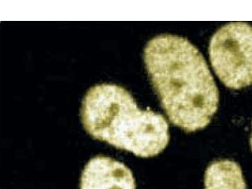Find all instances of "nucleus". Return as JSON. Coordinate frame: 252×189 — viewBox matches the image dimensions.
<instances>
[{
    "mask_svg": "<svg viewBox=\"0 0 252 189\" xmlns=\"http://www.w3.org/2000/svg\"><path fill=\"white\" fill-rule=\"evenodd\" d=\"M144 59L170 122L189 132L206 127L217 111L219 92L196 47L186 38L160 35L148 42Z\"/></svg>",
    "mask_w": 252,
    "mask_h": 189,
    "instance_id": "nucleus-1",
    "label": "nucleus"
},
{
    "mask_svg": "<svg viewBox=\"0 0 252 189\" xmlns=\"http://www.w3.org/2000/svg\"><path fill=\"white\" fill-rule=\"evenodd\" d=\"M209 56L214 70L227 87L240 89L252 84V26L231 22L211 38Z\"/></svg>",
    "mask_w": 252,
    "mask_h": 189,
    "instance_id": "nucleus-3",
    "label": "nucleus"
},
{
    "mask_svg": "<svg viewBox=\"0 0 252 189\" xmlns=\"http://www.w3.org/2000/svg\"><path fill=\"white\" fill-rule=\"evenodd\" d=\"M251 147H252V137H251Z\"/></svg>",
    "mask_w": 252,
    "mask_h": 189,
    "instance_id": "nucleus-6",
    "label": "nucleus"
},
{
    "mask_svg": "<svg viewBox=\"0 0 252 189\" xmlns=\"http://www.w3.org/2000/svg\"><path fill=\"white\" fill-rule=\"evenodd\" d=\"M205 189H247L240 166L228 159L214 161L205 173Z\"/></svg>",
    "mask_w": 252,
    "mask_h": 189,
    "instance_id": "nucleus-5",
    "label": "nucleus"
},
{
    "mask_svg": "<svg viewBox=\"0 0 252 189\" xmlns=\"http://www.w3.org/2000/svg\"><path fill=\"white\" fill-rule=\"evenodd\" d=\"M80 189H136L132 173L125 164L98 155L85 166Z\"/></svg>",
    "mask_w": 252,
    "mask_h": 189,
    "instance_id": "nucleus-4",
    "label": "nucleus"
},
{
    "mask_svg": "<svg viewBox=\"0 0 252 189\" xmlns=\"http://www.w3.org/2000/svg\"><path fill=\"white\" fill-rule=\"evenodd\" d=\"M83 127L92 138L136 156H156L169 143V126L161 114L141 110L125 88L102 83L91 88L82 102Z\"/></svg>",
    "mask_w": 252,
    "mask_h": 189,
    "instance_id": "nucleus-2",
    "label": "nucleus"
}]
</instances>
